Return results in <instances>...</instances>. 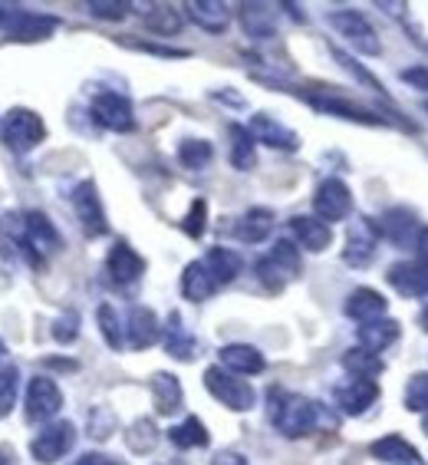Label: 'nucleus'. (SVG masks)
Segmentation results:
<instances>
[{"instance_id": "9d476101", "label": "nucleus", "mask_w": 428, "mask_h": 465, "mask_svg": "<svg viewBox=\"0 0 428 465\" xmlns=\"http://www.w3.org/2000/svg\"><path fill=\"white\" fill-rule=\"evenodd\" d=\"M90 113L102 129H109V133H132L135 129L132 99L122 96V93H112V90L96 93V96H92Z\"/></svg>"}, {"instance_id": "603ef678", "label": "nucleus", "mask_w": 428, "mask_h": 465, "mask_svg": "<svg viewBox=\"0 0 428 465\" xmlns=\"http://www.w3.org/2000/svg\"><path fill=\"white\" fill-rule=\"evenodd\" d=\"M211 465H248V459H244L241 452H221Z\"/></svg>"}, {"instance_id": "aec40b11", "label": "nucleus", "mask_w": 428, "mask_h": 465, "mask_svg": "<svg viewBox=\"0 0 428 465\" xmlns=\"http://www.w3.org/2000/svg\"><path fill=\"white\" fill-rule=\"evenodd\" d=\"M385 281L402 297H412V301L428 297V268H422L419 261H399V264H393V268L385 271Z\"/></svg>"}, {"instance_id": "7ed1b4c3", "label": "nucleus", "mask_w": 428, "mask_h": 465, "mask_svg": "<svg viewBox=\"0 0 428 465\" xmlns=\"http://www.w3.org/2000/svg\"><path fill=\"white\" fill-rule=\"evenodd\" d=\"M254 274L268 291H284L290 281L300 274V248L290 238L274 242V248L254 264Z\"/></svg>"}, {"instance_id": "8fccbe9b", "label": "nucleus", "mask_w": 428, "mask_h": 465, "mask_svg": "<svg viewBox=\"0 0 428 465\" xmlns=\"http://www.w3.org/2000/svg\"><path fill=\"white\" fill-rule=\"evenodd\" d=\"M415 261L422 268H428V228H422L419 238H415Z\"/></svg>"}, {"instance_id": "cd10ccee", "label": "nucleus", "mask_w": 428, "mask_h": 465, "mask_svg": "<svg viewBox=\"0 0 428 465\" xmlns=\"http://www.w3.org/2000/svg\"><path fill=\"white\" fill-rule=\"evenodd\" d=\"M369 452L385 465H425V459L419 456V449L412 446V442H405L402 436L375 439L373 446H369Z\"/></svg>"}, {"instance_id": "c03bdc74", "label": "nucleus", "mask_w": 428, "mask_h": 465, "mask_svg": "<svg viewBox=\"0 0 428 465\" xmlns=\"http://www.w3.org/2000/svg\"><path fill=\"white\" fill-rule=\"evenodd\" d=\"M333 60H336L339 66H343V70H349V73H353V76H356V80L363 83V86H369V90H375V93H383V86H379V80H375L373 73H366V70H363V66H359V63L353 60V56H349V54H343V50H339V46H333Z\"/></svg>"}, {"instance_id": "b1692460", "label": "nucleus", "mask_w": 428, "mask_h": 465, "mask_svg": "<svg viewBox=\"0 0 428 465\" xmlns=\"http://www.w3.org/2000/svg\"><path fill=\"white\" fill-rule=\"evenodd\" d=\"M185 10H188V20L198 24L201 30H208V34H224L228 24H231L228 4H218V0H188Z\"/></svg>"}, {"instance_id": "2f4dec72", "label": "nucleus", "mask_w": 428, "mask_h": 465, "mask_svg": "<svg viewBox=\"0 0 428 465\" xmlns=\"http://www.w3.org/2000/svg\"><path fill=\"white\" fill-rule=\"evenodd\" d=\"M241 24L244 34L254 36V40H268L274 36L277 27V10L270 4H241Z\"/></svg>"}, {"instance_id": "a878e982", "label": "nucleus", "mask_w": 428, "mask_h": 465, "mask_svg": "<svg viewBox=\"0 0 428 465\" xmlns=\"http://www.w3.org/2000/svg\"><path fill=\"white\" fill-rule=\"evenodd\" d=\"M149 390H152V403L159 416H171V412H179L181 403H185V390H181L175 373H155L149 380Z\"/></svg>"}, {"instance_id": "5fc2aeb1", "label": "nucleus", "mask_w": 428, "mask_h": 465, "mask_svg": "<svg viewBox=\"0 0 428 465\" xmlns=\"http://www.w3.org/2000/svg\"><path fill=\"white\" fill-rule=\"evenodd\" d=\"M0 465H17V462H14V452H10V449H0Z\"/></svg>"}, {"instance_id": "c756f323", "label": "nucleus", "mask_w": 428, "mask_h": 465, "mask_svg": "<svg viewBox=\"0 0 428 465\" xmlns=\"http://www.w3.org/2000/svg\"><path fill=\"white\" fill-rule=\"evenodd\" d=\"M356 341L363 350H369V353H383V350H389L395 341H399V321H389V317H383V321H373V323H363L356 331Z\"/></svg>"}, {"instance_id": "ea45409f", "label": "nucleus", "mask_w": 428, "mask_h": 465, "mask_svg": "<svg viewBox=\"0 0 428 465\" xmlns=\"http://www.w3.org/2000/svg\"><path fill=\"white\" fill-rule=\"evenodd\" d=\"M20 393V370L14 363H0V420L10 416V410L17 406Z\"/></svg>"}, {"instance_id": "4be33fe9", "label": "nucleus", "mask_w": 428, "mask_h": 465, "mask_svg": "<svg viewBox=\"0 0 428 465\" xmlns=\"http://www.w3.org/2000/svg\"><path fill=\"white\" fill-rule=\"evenodd\" d=\"M385 311H389V301H385L379 291H373V287H356V291L346 297V317L356 321L359 327L373 321H383Z\"/></svg>"}, {"instance_id": "49530a36", "label": "nucleus", "mask_w": 428, "mask_h": 465, "mask_svg": "<svg viewBox=\"0 0 428 465\" xmlns=\"http://www.w3.org/2000/svg\"><path fill=\"white\" fill-rule=\"evenodd\" d=\"M112 426H116V420H112L106 410H92L90 412V430H92V436H96V439H106L109 432H112Z\"/></svg>"}, {"instance_id": "412c9836", "label": "nucleus", "mask_w": 428, "mask_h": 465, "mask_svg": "<svg viewBox=\"0 0 428 465\" xmlns=\"http://www.w3.org/2000/svg\"><path fill=\"white\" fill-rule=\"evenodd\" d=\"M218 291H221V287H218L214 274L208 271L205 258H198V261H191V264H185V271H181V297H185V301H191V304H201V301H211Z\"/></svg>"}, {"instance_id": "1a4fd4ad", "label": "nucleus", "mask_w": 428, "mask_h": 465, "mask_svg": "<svg viewBox=\"0 0 428 465\" xmlns=\"http://www.w3.org/2000/svg\"><path fill=\"white\" fill-rule=\"evenodd\" d=\"M73 446H76V426H73L70 420H56V422H46L44 430L34 436L30 456L40 465H54V462H60Z\"/></svg>"}, {"instance_id": "6e6552de", "label": "nucleus", "mask_w": 428, "mask_h": 465, "mask_svg": "<svg viewBox=\"0 0 428 465\" xmlns=\"http://www.w3.org/2000/svg\"><path fill=\"white\" fill-rule=\"evenodd\" d=\"M73 212H76V222L80 228L86 232V238H102L109 232V218H106V208H102V198H99V188L92 179L80 182V185L73 188Z\"/></svg>"}, {"instance_id": "a19ab883", "label": "nucleus", "mask_w": 428, "mask_h": 465, "mask_svg": "<svg viewBox=\"0 0 428 465\" xmlns=\"http://www.w3.org/2000/svg\"><path fill=\"white\" fill-rule=\"evenodd\" d=\"M405 410L428 412V373L409 376V383H405Z\"/></svg>"}, {"instance_id": "72a5a7b5", "label": "nucleus", "mask_w": 428, "mask_h": 465, "mask_svg": "<svg viewBox=\"0 0 428 465\" xmlns=\"http://www.w3.org/2000/svg\"><path fill=\"white\" fill-rule=\"evenodd\" d=\"M169 439H171V446H179V449H205L208 442H211L208 426L198 420V416H188V420H181L179 426H171Z\"/></svg>"}, {"instance_id": "864d4df0", "label": "nucleus", "mask_w": 428, "mask_h": 465, "mask_svg": "<svg viewBox=\"0 0 428 465\" xmlns=\"http://www.w3.org/2000/svg\"><path fill=\"white\" fill-rule=\"evenodd\" d=\"M50 367H60V370H76V363L73 360H46Z\"/></svg>"}, {"instance_id": "473e14b6", "label": "nucleus", "mask_w": 428, "mask_h": 465, "mask_svg": "<svg viewBox=\"0 0 428 465\" xmlns=\"http://www.w3.org/2000/svg\"><path fill=\"white\" fill-rule=\"evenodd\" d=\"M205 264H208V271L214 274V281H218V287H228L234 278H238V274H241V268H244L241 254H238V251H231V248H221V244L208 251Z\"/></svg>"}, {"instance_id": "2eb2a0df", "label": "nucleus", "mask_w": 428, "mask_h": 465, "mask_svg": "<svg viewBox=\"0 0 428 465\" xmlns=\"http://www.w3.org/2000/svg\"><path fill=\"white\" fill-rule=\"evenodd\" d=\"M106 274L112 284L129 287L145 274V258L129 242H116L106 254Z\"/></svg>"}, {"instance_id": "f3484780", "label": "nucleus", "mask_w": 428, "mask_h": 465, "mask_svg": "<svg viewBox=\"0 0 428 465\" xmlns=\"http://www.w3.org/2000/svg\"><path fill=\"white\" fill-rule=\"evenodd\" d=\"M159 341H161V323L152 307H132L129 317H125V347L149 350Z\"/></svg>"}, {"instance_id": "58836bf2", "label": "nucleus", "mask_w": 428, "mask_h": 465, "mask_svg": "<svg viewBox=\"0 0 428 465\" xmlns=\"http://www.w3.org/2000/svg\"><path fill=\"white\" fill-rule=\"evenodd\" d=\"M155 442H159V430H155L152 420H135L132 426L125 430V446L132 449V452H139V456L152 452Z\"/></svg>"}, {"instance_id": "c85d7f7f", "label": "nucleus", "mask_w": 428, "mask_h": 465, "mask_svg": "<svg viewBox=\"0 0 428 465\" xmlns=\"http://www.w3.org/2000/svg\"><path fill=\"white\" fill-rule=\"evenodd\" d=\"M274 212L270 208H250V212H244L241 218H238V224H234V234L241 238L244 244H260L268 242L270 232H274Z\"/></svg>"}, {"instance_id": "bb28decb", "label": "nucleus", "mask_w": 428, "mask_h": 465, "mask_svg": "<svg viewBox=\"0 0 428 465\" xmlns=\"http://www.w3.org/2000/svg\"><path fill=\"white\" fill-rule=\"evenodd\" d=\"M161 341H165V353L181 363L198 357V341L191 333L185 331V323H181V313H169V323L161 327Z\"/></svg>"}, {"instance_id": "09e8293b", "label": "nucleus", "mask_w": 428, "mask_h": 465, "mask_svg": "<svg viewBox=\"0 0 428 465\" xmlns=\"http://www.w3.org/2000/svg\"><path fill=\"white\" fill-rule=\"evenodd\" d=\"M129 46H135V50H145V54H159V56H188V50H171V46L142 44V40H129Z\"/></svg>"}, {"instance_id": "20e7f679", "label": "nucleus", "mask_w": 428, "mask_h": 465, "mask_svg": "<svg viewBox=\"0 0 428 465\" xmlns=\"http://www.w3.org/2000/svg\"><path fill=\"white\" fill-rule=\"evenodd\" d=\"M0 133H4V145H7L10 153L27 155L46 139V123H44V116H40V113H34V109L14 106L7 116H4Z\"/></svg>"}, {"instance_id": "7c9ffc66", "label": "nucleus", "mask_w": 428, "mask_h": 465, "mask_svg": "<svg viewBox=\"0 0 428 465\" xmlns=\"http://www.w3.org/2000/svg\"><path fill=\"white\" fill-rule=\"evenodd\" d=\"M228 139H231V153H228V159H231L234 169L238 172L254 169V165H258V143H254V135H250L248 125L231 123L228 125Z\"/></svg>"}, {"instance_id": "de8ad7c7", "label": "nucleus", "mask_w": 428, "mask_h": 465, "mask_svg": "<svg viewBox=\"0 0 428 465\" xmlns=\"http://www.w3.org/2000/svg\"><path fill=\"white\" fill-rule=\"evenodd\" d=\"M402 83H409L412 90L428 93V66H412V70H402Z\"/></svg>"}, {"instance_id": "4d7b16f0", "label": "nucleus", "mask_w": 428, "mask_h": 465, "mask_svg": "<svg viewBox=\"0 0 428 465\" xmlns=\"http://www.w3.org/2000/svg\"><path fill=\"white\" fill-rule=\"evenodd\" d=\"M422 432L428 436V412H425V420H422Z\"/></svg>"}, {"instance_id": "6ab92c4d", "label": "nucleus", "mask_w": 428, "mask_h": 465, "mask_svg": "<svg viewBox=\"0 0 428 465\" xmlns=\"http://www.w3.org/2000/svg\"><path fill=\"white\" fill-rule=\"evenodd\" d=\"M290 232H294V242L310 254H320L333 244V228L316 215H294L290 218Z\"/></svg>"}, {"instance_id": "37998d69", "label": "nucleus", "mask_w": 428, "mask_h": 465, "mask_svg": "<svg viewBox=\"0 0 428 465\" xmlns=\"http://www.w3.org/2000/svg\"><path fill=\"white\" fill-rule=\"evenodd\" d=\"M86 10H90L96 20H122V17H129L132 4H125V0H90Z\"/></svg>"}, {"instance_id": "13d9d810", "label": "nucleus", "mask_w": 428, "mask_h": 465, "mask_svg": "<svg viewBox=\"0 0 428 465\" xmlns=\"http://www.w3.org/2000/svg\"><path fill=\"white\" fill-rule=\"evenodd\" d=\"M7 357V347H4V341H0V360Z\"/></svg>"}, {"instance_id": "6e6d98bb", "label": "nucleus", "mask_w": 428, "mask_h": 465, "mask_svg": "<svg viewBox=\"0 0 428 465\" xmlns=\"http://www.w3.org/2000/svg\"><path fill=\"white\" fill-rule=\"evenodd\" d=\"M419 321H422V327H425V331H428V304H425V311H422V317H419Z\"/></svg>"}, {"instance_id": "a211bd4d", "label": "nucleus", "mask_w": 428, "mask_h": 465, "mask_svg": "<svg viewBox=\"0 0 428 465\" xmlns=\"http://www.w3.org/2000/svg\"><path fill=\"white\" fill-rule=\"evenodd\" d=\"M218 363L238 376H258L268 370V360L254 343H228L218 350Z\"/></svg>"}, {"instance_id": "4468645a", "label": "nucleus", "mask_w": 428, "mask_h": 465, "mask_svg": "<svg viewBox=\"0 0 428 465\" xmlns=\"http://www.w3.org/2000/svg\"><path fill=\"white\" fill-rule=\"evenodd\" d=\"M248 129L254 135V143L260 145H270V149H280V153H297L300 149V135L290 125H284L280 119L270 116V113H254Z\"/></svg>"}, {"instance_id": "9b49d317", "label": "nucleus", "mask_w": 428, "mask_h": 465, "mask_svg": "<svg viewBox=\"0 0 428 465\" xmlns=\"http://www.w3.org/2000/svg\"><path fill=\"white\" fill-rule=\"evenodd\" d=\"M313 215L323 222H343L353 215V192L343 179H323L313 192Z\"/></svg>"}, {"instance_id": "f8f14e48", "label": "nucleus", "mask_w": 428, "mask_h": 465, "mask_svg": "<svg viewBox=\"0 0 428 465\" xmlns=\"http://www.w3.org/2000/svg\"><path fill=\"white\" fill-rule=\"evenodd\" d=\"M24 406H27V420L30 422H50L56 412L63 410V393L56 386L54 376H34L27 383V396H24Z\"/></svg>"}, {"instance_id": "39448f33", "label": "nucleus", "mask_w": 428, "mask_h": 465, "mask_svg": "<svg viewBox=\"0 0 428 465\" xmlns=\"http://www.w3.org/2000/svg\"><path fill=\"white\" fill-rule=\"evenodd\" d=\"M17 244L30 254L34 264H44L50 254H56L63 244L56 224L44 215V212H24L17 228Z\"/></svg>"}, {"instance_id": "423d86ee", "label": "nucleus", "mask_w": 428, "mask_h": 465, "mask_svg": "<svg viewBox=\"0 0 428 465\" xmlns=\"http://www.w3.org/2000/svg\"><path fill=\"white\" fill-rule=\"evenodd\" d=\"M205 390L231 412H248L258 403L254 386L248 380H241L238 373H231V370H224L221 363H214V367L205 370Z\"/></svg>"}, {"instance_id": "79ce46f5", "label": "nucleus", "mask_w": 428, "mask_h": 465, "mask_svg": "<svg viewBox=\"0 0 428 465\" xmlns=\"http://www.w3.org/2000/svg\"><path fill=\"white\" fill-rule=\"evenodd\" d=\"M205 228H208V202L205 198H195V202L188 205V215L181 218V232L198 242V238L205 234Z\"/></svg>"}, {"instance_id": "a18cd8bd", "label": "nucleus", "mask_w": 428, "mask_h": 465, "mask_svg": "<svg viewBox=\"0 0 428 465\" xmlns=\"http://www.w3.org/2000/svg\"><path fill=\"white\" fill-rule=\"evenodd\" d=\"M80 337V313L76 311H66L63 317L54 321V341L56 343H73Z\"/></svg>"}, {"instance_id": "e433bc0d", "label": "nucleus", "mask_w": 428, "mask_h": 465, "mask_svg": "<svg viewBox=\"0 0 428 465\" xmlns=\"http://www.w3.org/2000/svg\"><path fill=\"white\" fill-rule=\"evenodd\" d=\"M96 323H99V333H102V341H106L109 347H112V350H122L125 347V323H122V317L116 313V307H112V304H99Z\"/></svg>"}, {"instance_id": "0eeeda50", "label": "nucleus", "mask_w": 428, "mask_h": 465, "mask_svg": "<svg viewBox=\"0 0 428 465\" xmlns=\"http://www.w3.org/2000/svg\"><path fill=\"white\" fill-rule=\"evenodd\" d=\"M326 24H330L333 30H336L343 40H346L353 50H356L359 56H379L383 54V40H379V34H375V27L369 24L359 10H330L326 14Z\"/></svg>"}, {"instance_id": "dca6fc26", "label": "nucleus", "mask_w": 428, "mask_h": 465, "mask_svg": "<svg viewBox=\"0 0 428 465\" xmlns=\"http://www.w3.org/2000/svg\"><path fill=\"white\" fill-rule=\"evenodd\" d=\"M375 248H379V232H375V222L369 218H359L353 228H349L346 248H343V261L349 268H366L369 261L375 258Z\"/></svg>"}, {"instance_id": "4c0bfd02", "label": "nucleus", "mask_w": 428, "mask_h": 465, "mask_svg": "<svg viewBox=\"0 0 428 465\" xmlns=\"http://www.w3.org/2000/svg\"><path fill=\"white\" fill-rule=\"evenodd\" d=\"M343 367H346L353 376L375 380V376L383 373V360L375 357V353H369V350H363V347H353V350H346V353H343Z\"/></svg>"}, {"instance_id": "c9c22d12", "label": "nucleus", "mask_w": 428, "mask_h": 465, "mask_svg": "<svg viewBox=\"0 0 428 465\" xmlns=\"http://www.w3.org/2000/svg\"><path fill=\"white\" fill-rule=\"evenodd\" d=\"M214 159V145L208 139H181L179 145V165L188 172H201L208 169Z\"/></svg>"}, {"instance_id": "393cba45", "label": "nucleus", "mask_w": 428, "mask_h": 465, "mask_svg": "<svg viewBox=\"0 0 428 465\" xmlns=\"http://www.w3.org/2000/svg\"><path fill=\"white\" fill-rule=\"evenodd\" d=\"M375 232L385 234L393 244H409L412 242V234L419 238V218H415V212L412 208H389L383 215V222L375 224Z\"/></svg>"}, {"instance_id": "5701e85b", "label": "nucleus", "mask_w": 428, "mask_h": 465, "mask_svg": "<svg viewBox=\"0 0 428 465\" xmlns=\"http://www.w3.org/2000/svg\"><path fill=\"white\" fill-rule=\"evenodd\" d=\"M310 106L320 109V113H330V116L349 119V123H366V125H383L385 119H379L375 113H369L366 106H359L346 96H310Z\"/></svg>"}, {"instance_id": "3c124183", "label": "nucleus", "mask_w": 428, "mask_h": 465, "mask_svg": "<svg viewBox=\"0 0 428 465\" xmlns=\"http://www.w3.org/2000/svg\"><path fill=\"white\" fill-rule=\"evenodd\" d=\"M76 465H122V462H116V459L102 456V452H86V456L76 459Z\"/></svg>"}, {"instance_id": "f704fd0d", "label": "nucleus", "mask_w": 428, "mask_h": 465, "mask_svg": "<svg viewBox=\"0 0 428 465\" xmlns=\"http://www.w3.org/2000/svg\"><path fill=\"white\" fill-rule=\"evenodd\" d=\"M145 27L149 34L155 36H175L181 30V14L169 4H152V7L145 10Z\"/></svg>"}, {"instance_id": "f03ea898", "label": "nucleus", "mask_w": 428, "mask_h": 465, "mask_svg": "<svg viewBox=\"0 0 428 465\" xmlns=\"http://www.w3.org/2000/svg\"><path fill=\"white\" fill-rule=\"evenodd\" d=\"M56 27H60V20L50 17V14L0 4V30L10 44H40V40H50Z\"/></svg>"}, {"instance_id": "ddd939ff", "label": "nucleus", "mask_w": 428, "mask_h": 465, "mask_svg": "<svg viewBox=\"0 0 428 465\" xmlns=\"http://www.w3.org/2000/svg\"><path fill=\"white\" fill-rule=\"evenodd\" d=\"M375 400H379V386L375 380H363V376H349L333 390V403L343 416H363Z\"/></svg>"}, {"instance_id": "f257e3e1", "label": "nucleus", "mask_w": 428, "mask_h": 465, "mask_svg": "<svg viewBox=\"0 0 428 465\" xmlns=\"http://www.w3.org/2000/svg\"><path fill=\"white\" fill-rule=\"evenodd\" d=\"M270 422L284 439L310 436L323 422V410L316 400L290 390H270Z\"/></svg>"}]
</instances>
